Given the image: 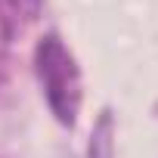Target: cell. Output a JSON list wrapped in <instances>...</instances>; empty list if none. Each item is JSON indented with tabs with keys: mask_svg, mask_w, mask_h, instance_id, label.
I'll return each mask as SVG.
<instances>
[{
	"mask_svg": "<svg viewBox=\"0 0 158 158\" xmlns=\"http://www.w3.org/2000/svg\"><path fill=\"white\" fill-rule=\"evenodd\" d=\"M34 65L53 115L62 124L74 127L77 109H81V71L74 65V56L56 34H47L34 50Z\"/></svg>",
	"mask_w": 158,
	"mask_h": 158,
	"instance_id": "cell-1",
	"label": "cell"
}]
</instances>
